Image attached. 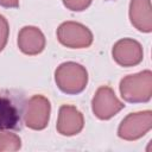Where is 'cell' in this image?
<instances>
[{"label": "cell", "instance_id": "obj_8", "mask_svg": "<svg viewBox=\"0 0 152 152\" xmlns=\"http://www.w3.org/2000/svg\"><path fill=\"white\" fill-rule=\"evenodd\" d=\"M84 126L83 114L71 104H63L59 107L57 119V132L65 137L78 134Z\"/></svg>", "mask_w": 152, "mask_h": 152}, {"label": "cell", "instance_id": "obj_7", "mask_svg": "<svg viewBox=\"0 0 152 152\" xmlns=\"http://www.w3.org/2000/svg\"><path fill=\"white\" fill-rule=\"evenodd\" d=\"M113 59L121 66H134L141 63L144 58L142 46L132 38H122L118 40L112 50Z\"/></svg>", "mask_w": 152, "mask_h": 152}, {"label": "cell", "instance_id": "obj_14", "mask_svg": "<svg viewBox=\"0 0 152 152\" xmlns=\"http://www.w3.org/2000/svg\"><path fill=\"white\" fill-rule=\"evenodd\" d=\"M8 34H10V26L4 15L0 14V52L4 50V48L7 44L8 40Z\"/></svg>", "mask_w": 152, "mask_h": 152}, {"label": "cell", "instance_id": "obj_4", "mask_svg": "<svg viewBox=\"0 0 152 152\" xmlns=\"http://www.w3.org/2000/svg\"><path fill=\"white\" fill-rule=\"evenodd\" d=\"M50 112V101L43 95H33L26 102L23 112L25 126L34 131L44 129L49 124Z\"/></svg>", "mask_w": 152, "mask_h": 152}, {"label": "cell", "instance_id": "obj_1", "mask_svg": "<svg viewBox=\"0 0 152 152\" xmlns=\"http://www.w3.org/2000/svg\"><path fill=\"white\" fill-rule=\"evenodd\" d=\"M55 82L61 91L76 95L82 93L88 83L87 69L75 62H64L55 71Z\"/></svg>", "mask_w": 152, "mask_h": 152}, {"label": "cell", "instance_id": "obj_2", "mask_svg": "<svg viewBox=\"0 0 152 152\" xmlns=\"http://www.w3.org/2000/svg\"><path fill=\"white\" fill-rule=\"evenodd\" d=\"M121 97L131 103L148 102L152 96V72L144 70L124 77L119 86Z\"/></svg>", "mask_w": 152, "mask_h": 152}, {"label": "cell", "instance_id": "obj_13", "mask_svg": "<svg viewBox=\"0 0 152 152\" xmlns=\"http://www.w3.org/2000/svg\"><path fill=\"white\" fill-rule=\"evenodd\" d=\"M62 1L68 10L74 12H81L88 8L93 0H62Z\"/></svg>", "mask_w": 152, "mask_h": 152}, {"label": "cell", "instance_id": "obj_10", "mask_svg": "<svg viewBox=\"0 0 152 152\" xmlns=\"http://www.w3.org/2000/svg\"><path fill=\"white\" fill-rule=\"evenodd\" d=\"M129 20L138 31L150 33L152 31L151 0H131Z\"/></svg>", "mask_w": 152, "mask_h": 152}, {"label": "cell", "instance_id": "obj_12", "mask_svg": "<svg viewBox=\"0 0 152 152\" xmlns=\"http://www.w3.org/2000/svg\"><path fill=\"white\" fill-rule=\"evenodd\" d=\"M21 147V139L12 132L0 131V152L2 151H18Z\"/></svg>", "mask_w": 152, "mask_h": 152}, {"label": "cell", "instance_id": "obj_3", "mask_svg": "<svg viewBox=\"0 0 152 152\" xmlns=\"http://www.w3.org/2000/svg\"><path fill=\"white\" fill-rule=\"evenodd\" d=\"M58 42L70 49H83L88 48L93 43L91 31L81 23L77 21H64L57 28Z\"/></svg>", "mask_w": 152, "mask_h": 152}, {"label": "cell", "instance_id": "obj_5", "mask_svg": "<svg viewBox=\"0 0 152 152\" xmlns=\"http://www.w3.org/2000/svg\"><path fill=\"white\" fill-rule=\"evenodd\" d=\"M152 128V112L142 110L128 114L119 125L118 135L128 141L142 138Z\"/></svg>", "mask_w": 152, "mask_h": 152}, {"label": "cell", "instance_id": "obj_11", "mask_svg": "<svg viewBox=\"0 0 152 152\" xmlns=\"http://www.w3.org/2000/svg\"><path fill=\"white\" fill-rule=\"evenodd\" d=\"M19 108L10 97L0 95V131L14 129L19 126Z\"/></svg>", "mask_w": 152, "mask_h": 152}, {"label": "cell", "instance_id": "obj_15", "mask_svg": "<svg viewBox=\"0 0 152 152\" xmlns=\"http://www.w3.org/2000/svg\"><path fill=\"white\" fill-rule=\"evenodd\" d=\"M0 6L6 8H15L19 6V0H0Z\"/></svg>", "mask_w": 152, "mask_h": 152}, {"label": "cell", "instance_id": "obj_9", "mask_svg": "<svg viewBox=\"0 0 152 152\" xmlns=\"http://www.w3.org/2000/svg\"><path fill=\"white\" fill-rule=\"evenodd\" d=\"M45 36L36 26H24L18 33V48L28 56L40 53L45 48Z\"/></svg>", "mask_w": 152, "mask_h": 152}, {"label": "cell", "instance_id": "obj_6", "mask_svg": "<svg viewBox=\"0 0 152 152\" xmlns=\"http://www.w3.org/2000/svg\"><path fill=\"white\" fill-rule=\"evenodd\" d=\"M124 108L125 104L118 99L114 90L108 86L100 87L91 100L93 113L100 120H109Z\"/></svg>", "mask_w": 152, "mask_h": 152}]
</instances>
